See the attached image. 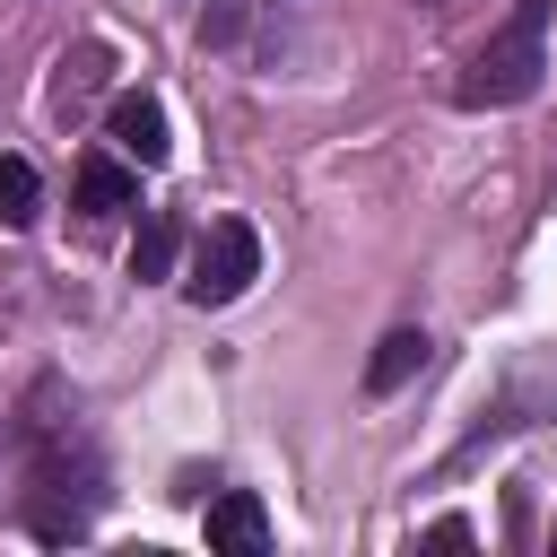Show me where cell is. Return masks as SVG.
Segmentation results:
<instances>
[{
  "label": "cell",
  "mask_w": 557,
  "mask_h": 557,
  "mask_svg": "<svg viewBox=\"0 0 557 557\" xmlns=\"http://www.w3.org/2000/svg\"><path fill=\"white\" fill-rule=\"evenodd\" d=\"M548 9L557 0H513L505 26H487V44L453 78V104L461 113H505V104L540 96V78H548Z\"/></svg>",
  "instance_id": "obj_1"
},
{
  "label": "cell",
  "mask_w": 557,
  "mask_h": 557,
  "mask_svg": "<svg viewBox=\"0 0 557 557\" xmlns=\"http://www.w3.org/2000/svg\"><path fill=\"white\" fill-rule=\"evenodd\" d=\"M26 435H35V487H44L35 496V540H78L87 513H96V487H104L96 444H87L78 418H35Z\"/></svg>",
  "instance_id": "obj_2"
},
{
  "label": "cell",
  "mask_w": 557,
  "mask_h": 557,
  "mask_svg": "<svg viewBox=\"0 0 557 557\" xmlns=\"http://www.w3.org/2000/svg\"><path fill=\"white\" fill-rule=\"evenodd\" d=\"M252 278H261V235H252L244 218H218V226L200 235V252H191V278H183V296H191L200 313H218V305H235Z\"/></svg>",
  "instance_id": "obj_3"
},
{
  "label": "cell",
  "mask_w": 557,
  "mask_h": 557,
  "mask_svg": "<svg viewBox=\"0 0 557 557\" xmlns=\"http://www.w3.org/2000/svg\"><path fill=\"white\" fill-rule=\"evenodd\" d=\"M209 548H226V557H261L270 548V513H261V496L252 487H226V496H209Z\"/></svg>",
  "instance_id": "obj_4"
},
{
  "label": "cell",
  "mask_w": 557,
  "mask_h": 557,
  "mask_svg": "<svg viewBox=\"0 0 557 557\" xmlns=\"http://www.w3.org/2000/svg\"><path fill=\"white\" fill-rule=\"evenodd\" d=\"M104 131H113V148L139 157V165H165V157H174V139H165V104H157V96H113Z\"/></svg>",
  "instance_id": "obj_5"
},
{
  "label": "cell",
  "mask_w": 557,
  "mask_h": 557,
  "mask_svg": "<svg viewBox=\"0 0 557 557\" xmlns=\"http://www.w3.org/2000/svg\"><path fill=\"white\" fill-rule=\"evenodd\" d=\"M426 348H435L426 331H383V339H374V357H366V392H374V400H392V392L426 366Z\"/></svg>",
  "instance_id": "obj_6"
},
{
  "label": "cell",
  "mask_w": 557,
  "mask_h": 557,
  "mask_svg": "<svg viewBox=\"0 0 557 557\" xmlns=\"http://www.w3.org/2000/svg\"><path fill=\"white\" fill-rule=\"evenodd\" d=\"M131 200H139L131 165H113V157H87V165H78V209H87V218H113V209H131Z\"/></svg>",
  "instance_id": "obj_7"
},
{
  "label": "cell",
  "mask_w": 557,
  "mask_h": 557,
  "mask_svg": "<svg viewBox=\"0 0 557 557\" xmlns=\"http://www.w3.org/2000/svg\"><path fill=\"white\" fill-rule=\"evenodd\" d=\"M104 87V44H78V52H61V78H52V104L70 113V104H87Z\"/></svg>",
  "instance_id": "obj_8"
},
{
  "label": "cell",
  "mask_w": 557,
  "mask_h": 557,
  "mask_svg": "<svg viewBox=\"0 0 557 557\" xmlns=\"http://www.w3.org/2000/svg\"><path fill=\"white\" fill-rule=\"evenodd\" d=\"M35 209H44L35 165H26V157H0V226H35Z\"/></svg>",
  "instance_id": "obj_9"
},
{
  "label": "cell",
  "mask_w": 557,
  "mask_h": 557,
  "mask_svg": "<svg viewBox=\"0 0 557 557\" xmlns=\"http://www.w3.org/2000/svg\"><path fill=\"white\" fill-rule=\"evenodd\" d=\"M174 270V218H139V244H131V278H165Z\"/></svg>",
  "instance_id": "obj_10"
},
{
  "label": "cell",
  "mask_w": 557,
  "mask_h": 557,
  "mask_svg": "<svg viewBox=\"0 0 557 557\" xmlns=\"http://www.w3.org/2000/svg\"><path fill=\"white\" fill-rule=\"evenodd\" d=\"M426 548H470V522H461V513H444V522H426Z\"/></svg>",
  "instance_id": "obj_11"
}]
</instances>
